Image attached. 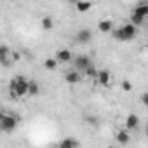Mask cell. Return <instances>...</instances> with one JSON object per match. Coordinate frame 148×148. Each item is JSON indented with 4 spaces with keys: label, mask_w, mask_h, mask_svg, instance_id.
Instances as JSON below:
<instances>
[{
    "label": "cell",
    "mask_w": 148,
    "mask_h": 148,
    "mask_svg": "<svg viewBox=\"0 0 148 148\" xmlns=\"http://www.w3.org/2000/svg\"><path fill=\"white\" fill-rule=\"evenodd\" d=\"M145 136L148 138V125H146V129H145Z\"/></svg>",
    "instance_id": "25"
},
{
    "label": "cell",
    "mask_w": 148,
    "mask_h": 148,
    "mask_svg": "<svg viewBox=\"0 0 148 148\" xmlns=\"http://www.w3.org/2000/svg\"><path fill=\"white\" fill-rule=\"evenodd\" d=\"M122 89H124L125 92H129V91L132 89V84H131L129 80H124V82H122Z\"/></svg>",
    "instance_id": "22"
},
{
    "label": "cell",
    "mask_w": 148,
    "mask_h": 148,
    "mask_svg": "<svg viewBox=\"0 0 148 148\" xmlns=\"http://www.w3.org/2000/svg\"><path fill=\"white\" fill-rule=\"evenodd\" d=\"M84 73H86V77H87V79H94V80H96V79H98V73H99V71H98V70H96V68L91 64V66H89V68H87Z\"/></svg>",
    "instance_id": "19"
},
{
    "label": "cell",
    "mask_w": 148,
    "mask_h": 148,
    "mask_svg": "<svg viewBox=\"0 0 148 148\" xmlns=\"http://www.w3.org/2000/svg\"><path fill=\"white\" fill-rule=\"evenodd\" d=\"M64 80H66L68 84H79V82L82 80V73L77 71V70H68V71L64 73Z\"/></svg>",
    "instance_id": "7"
},
{
    "label": "cell",
    "mask_w": 148,
    "mask_h": 148,
    "mask_svg": "<svg viewBox=\"0 0 148 148\" xmlns=\"http://www.w3.org/2000/svg\"><path fill=\"white\" fill-rule=\"evenodd\" d=\"M84 120H86L89 125H92V127H98V124H99V119H98V117H94V115H86V117H84Z\"/></svg>",
    "instance_id": "21"
},
{
    "label": "cell",
    "mask_w": 148,
    "mask_h": 148,
    "mask_svg": "<svg viewBox=\"0 0 148 148\" xmlns=\"http://www.w3.org/2000/svg\"><path fill=\"white\" fill-rule=\"evenodd\" d=\"M98 30H99L101 33H110V32H113V30H115L113 21H112V19H103V21H99V23H98Z\"/></svg>",
    "instance_id": "11"
},
{
    "label": "cell",
    "mask_w": 148,
    "mask_h": 148,
    "mask_svg": "<svg viewBox=\"0 0 148 148\" xmlns=\"http://www.w3.org/2000/svg\"><path fill=\"white\" fill-rule=\"evenodd\" d=\"M42 30H45V32H51L52 30V26H54V21H52V18H49V16H45V18H42Z\"/></svg>",
    "instance_id": "16"
},
{
    "label": "cell",
    "mask_w": 148,
    "mask_h": 148,
    "mask_svg": "<svg viewBox=\"0 0 148 148\" xmlns=\"http://www.w3.org/2000/svg\"><path fill=\"white\" fill-rule=\"evenodd\" d=\"M28 86H30V80H26L23 75H18L11 80V86H9V94L12 99H19L23 96L28 94Z\"/></svg>",
    "instance_id": "1"
},
{
    "label": "cell",
    "mask_w": 148,
    "mask_h": 148,
    "mask_svg": "<svg viewBox=\"0 0 148 148\" xmlns=\"http://www.w3.org/2000/svg\"><path fill=\"white\" fill-rule=\"evenodd\" d=\"M19 124V119L16 115H11V113H2L0 115V127H2L4 132H12Z\"/></svg>",
    "instance_id": "3"
},
{
    "label": "cell",
    "mask_w": 148,
    "mask_h": 148,
    "mask_svg": "<svg viewBox=\"0 0 148 148\" xmlns=\"http://www.w3.org/2000/svg\"><path fill=\"white\" fill-rule=\"evenodd\" d=\"M89 66H91L89 56L80 54V56H77V58H73V70H77V71H86Z\"/></svg>",
    "instance_id": "4"
},
{
    "label": "cell",
    "mask_w": 148,
    "mask_h": 148,
    "mask_svg": "<svg viewBox=\"0 0 148 148\" xmlns=\"http://www.w3.org/2000/svg\"><path fill=\"white\" fill-rule=\"evenodd\" d=\"M56 59H58V63H70V61H73V52L70 49H59L56 52Z\"/></svg>",
    "instance_id": "8"
},
{
    "label": "cell",
    "mask_w": 148,
    "mask_h": 148,
    "mask_svg": "<svg viewBox=\"0 0 148 148\" xmlns=\"http://www.w3.org/2000/svg\"><path fill=\"white\" fill-rule=\"evenodd\" d=\"M115 138H117V141H119L120 145H127V143L131 141V134H129L127 129H119V131L115 132Z\"/></svg>",
    "instance_id": "12"
},
{
    "label": "cell",
    "mask_w": 148,
    "mask_h": 148,
    "mask_svg": "<svg viewBox=\"0 0 148 148\" xmlns=\"http://www.w3.org/2000/svg\"><path fill=\"white\" fill-rule=\"evenodd\" d=\"M75 9H77L79 12H87L89 9H92V4H91V2H77V4H75Z\"/></svg>",
    "instance_id": "17"
},
{
    "label": "cell",
    "mask_w": 148,
    "mask_h": 148,
    "mask_svg": "<svg viewBox=\"0 0 148 148\" xmlns=\"http://www.w3.org/2000/svg\"><path fill=\"white\" fill-rule=\"evenodd\" d=\"M112 82V75H110V71L108 70H99L98 73V79H96V84H99L101 87H108Z\"/></svg>",
    "instance_id": "6"
},
{
    "label": "cell",
    "mask_w": 148,
    "mask_h": 148,
    "mask_svg": "<svg viewBox=\"0 0 148 148\" xmlns=\"http://www.w3.org/2000/svg\"><path fill=\"white\" fill-rule=\"evenodd\" d=\"M80 143L75 139V138H64L58 143V148H79Z\"/></svg>",
    "instance_id": "10"
},
{
    "label": "cell",
    "mask_w": 148,
    "mask_h": 148,
    "mask_svg": "<svg viewBox=\"0 0 148 148\" xmlns=\"http://www.w3.org/2000/svg\"><path fill=\"white\" fill-rule=\"evenodd\" d=\"M11 59H12V61H19V59H21V52L12 51V52H11Z\"/></svg>",
    "instance_id": "23"
},
{
    "label": "cell",
    "mask_w": 148,
    "mask_h": 148,
    "mask_svg": "<svg viewBox=\"0 0 148 148\" xmlns=\"http://www.w3.org/2000/svg\"><path fill=\"white\" fill-rule=\"evenodd\" d=\"M138 125H139V117L134 115V113H129V115L125 117L124 129H127V131H134V129H138Z\"/></svg>",
    "instance_id": "9"
},
{
    "label": "cell",
    "mask_w": 148,
    "mask_h": 148,
    "mask_svg": "<svg viewBox=\"0 0 148 148\" xmlns=\"http://www.w3.org/2000/svg\"><path fill=\"white\" fill-rule=\"evenodd\" d=\"M77 42L79 44H89L91 40H92V32L89 30V28H80L79 32H77Z\"/></svg>",
    "instance_id": "5"
},
{
    "label": "cell",
    "mask_w": 148,
    "mask_h": 148,
    "mask_svg": "<svg viewBox=\"0 0 148 148\" xmlns=\"http://www.w3.org/2000/svg\"><path fill=\"white\" fill-rule=\"evenodd\" d=\"M44 66H45V70H56L58 68V59L56 58H47L44 61Z\"/></svg>",
    "instance_id": "18"
},
{
    "label": "cell",
    "mask_w": 148,
    "mask_h": 148,
    "mask_svg": "<svg viewBox=\"0 0 148 148\" xmlns=\"http://www.w3.org/2000/svg\"><path fill=\"white\" fill-rule=\"evenodd\" d=\"M132 14H138V16H141V18H148V2H141V4H138L136 7H134V11H132Z\"/></svg>",
    "instance_id": "13"
},
{
    "label": "cell",
    "mask_w": 148,
    "mask_h": 148,
    "mask_svg": "<svg viewBox=\"0 0 148 148\" xmlns=\"http://www.w3.org/2000/svg\"><path fill=\"white\" fill-rule=\"evenodd\" d=\"M112 35H113V38H117V40H120V42H131V40L138 35V28H136L134 25L127 23V25H122L120 28H115V30L112 32Z\"/></svg>",
    "instance_id": "2"
},
{
    "label": "cell",
    "mask_w": 148,
    "mask_h": 148,
    "mask_svg": "<svg viewBox=\"0 0 148 148\" xmlns=\"http://www.w3.org/2000/svg\"><path fill=\"white\" fill-rule=\"evenodd\" d=\"M143 23H145V18H141L138 14H131V25H134L136 28H139Z\"/></svg>",
    "instance_id": "20"
},
{
    "label": "cell",
    "mask_w": 148,
    "mask_h": 148,
    "mask_svg": "<svg viewBox=\"0 0 148 148\" xmlns=\"http://www.w3.org/2000/svg\"><path fill=\"white\" fill-rule=\"evenodd\" d=\"M0 61L4 66H9V47L5 44L0 45Z\"/></svg>",
    "instance_id": "14"
},
{
    "label": "cell",
    "mask_w": 148,
    "mask_h": 148,
    "mask_svg": "<svg viewBox=\"0 0 148 148\" xmlns=\"http://www.w3.org/2000/svg\"><path fill=\"white\" fill-rule=\"evenodd\" d=\"M141 103H143L145 106H148V92H143V94H141Z\"/></svg>",
    "instance_id": "24"
},
{
    "label": "cell",
    "mask_w": 148,
    "mask_h": 148,
    "mask_svg": "<svg viewBox=\"0 0 148 148\" xmlns=\"http://www.w3.org/2000/svg\"><path fill=\"white\" fill-rule=\"evenodd\" d=\"M38 92H40V86H38V82L30 80V86H28V96H37Z\"/></svg>",
    "instance_id": "15"
}]
</instances>
